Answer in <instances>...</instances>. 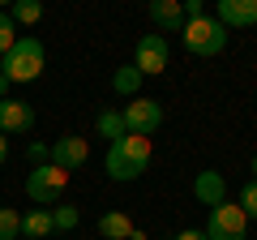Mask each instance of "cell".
I'll return each mask as SVG.
<instances>
[{
    "mask_svg": "<svg viewBox=\"0 0 257 240\" xmlns=\"http://www.w3.org/2000/svg\"><path fill=\"white\" fill-rule=\"evenodd\" d=\"M35 129V107L26 99H0V133L13 138V133H30Z\"/></svg>",
    "mask_w": 257,
    "mask_h": 240,
    "instance_id": "cell-10",
    "label": "cell"
},
{
    "mask_svg": "<svg viewBox=\"0 0 257 240\" xmlns=\"http://www.w3.org/2000/svg\"><path fill=\"white\" fill-rule=\"evenodd\" d=\"M94 129H99V138H107V142H120V138H124V116H120V111H99V120H94Z\"/></svg>",
    "mask_w": 257,
    "mask_h": 240,
    "instance_id": "cell-16",
    "label": "cell"
},
{
    "mask_svg": "<svg viewBox=\"0 0 257 240\" xmlns=\"http://www.w3.org/2000/svg\"><path fill=\"white\" fill-rule=\"evenodd\" d=\"M193 197L202 206H223L227 202V180H223V172H197V180H193Z\"/></svg>",
    "mask_w": 257,
    "mask_h": 240,
    "instance_id": "cell-11",
    "label": "cell"
},
{
    "mask_svg": "<svg viewBox=\"0 0 257 240\" xmlns=\"http://www.w3.org/2000/svg\"><path fill=\"white\" fill-rule=\"evenodd\" d=\"M180 9H184V22H193V18H206V5H202V0H184Z\"/></svg>",
    "mask_w": 257,
    "mask_h": 240,
    "instance_id": "cell-23",
    "label": "cell"
},
{
    "mask_svg": "<svg viewBox=\"0 0 257 240\" xmlns=\"http://www.w3.org/2000/svg\"><path fill=\"white\" fill-rule=\"evenodd\" d=\"M142 82H146V77H142V73H138V69H133V65H120L116 73H111V90H116L120 99H138Z\"/></svg>",
    "mask_w": 257,
    "mask_h": 240,
    "instance_id": "cell-13",
    "label": "cell"
},
{
    "mask_svg": "<svg viewBox=\"0 0 257 240\" xmlns=\"http://www.w3.org/2000/svg\"><path fill=\"white\" fill-rule=\"evenodd\" d=\"M172 240H206V231H193V227H184V231H176Z\"/></svg>",
    "mask_w": 257,
    "mask_h": 240,
    "instance_id": "cell-24",
    "label": "cell"
},
{
    "mask_svg": "<svg viewBox=\"0 0 257 240\" xmlns=\"http://www.w3.org/2000/svg\"><path fill=\"white\" fill-rule=\"evenodd\" d=\"M146 13H150V22H155L159 30H167V35L184 30V9H180V0H155Z\"/></svg>",
    "mask_w": 257,
    "mask_h": 240,
    "instance_id": "cell-12",
    "label": "cell"
},
{
    "mask_svg": "<svg viewBox=\"0 0 257 240\" xmlns=\"http://www.w3.org/2000/svg\"><path fill=\"white\" fill-rule=\"evenodd\" d=\"M244 231H248V219L236 202L214 206L210 219H206V240H244Z\"/></svg>",
    "mask_w": 257,
    "mask_h": 240,
    "instance_id": "cell-6",
    "label": "cell"
},
{
    "mask_svg": "<svg viewBox=\"0 0 257 240\" xmlns=\"http://www.w3.org/2000/svg\"><path fill=\"white\" fill-rule=\"evenodd\" d=\"M86 159H90V142L77 138V133H64V138L52 142V163L60 167V172H77Z\"/></svg>",
    "mask_w": 257,
    "mask_h": 240,
    "instance_id": "cell-9",
    "label": "cell"
},
{
    "mask_svg": "<svg viewBox=\"0 0 257 240\" xmlns=\"http://www.w3.org/2000/svg\"><path fill=\"white\" fill-rule=\"evenodd\" d=\"M240 210H244V219H257V180H244V189H240Z\"/></svg>",
    "mask_w": 257,
    "mask_h": 240,
    "instance_id": "cell-21",
    "label": "cell"
},
{
    "mask_svg": "<svg viewBox=\"0 0 257 240\" xmlns=\"http://www.w3.org/2000/svg\"><path fill=\"white\" fill-rule=\"evenodd\" d=\"M22 240H26V236H22Z\"/></svg>",
    "mask_w": 257,
    "mask_h": 240,
    "instance_id": "cell-28",
    "label": "cell"
},
{
    "mask_svg": "<svg viewBox=\"0 0 257 240\" xmlns=\"http://www.w3.org/2000/svg\"><path fill=\"white\" fill-rule=\"evenodd\" d=\"M5 159H9V138L0 133V167H5Z\"/></svg>",
    "mask_w": 257,
    "mask_h": 240,
    "instance_id": "cell-25",
    "label": "cell"
},
{
    "mask_svg": "<svg viewBox=\"0 0 257 240\" xmlns=\"http://www.w3.org/2000/svg\"><path fill=\"white\" fill-rule=\"evenodd\" d=\"M22 236H26V240H47V236H52V210L22 214Z\"/></svg>",
    "mask_w": 257,
    "mask_h": 240,
    "instance_id": "cell-14",
    "label": "cell"
},
{
    "mask_svg": "<svg viewBox=\"0 0 257 240\" xmlns=\"http://www.w3.org/2000/svg\"><path fill=\"white\" fill-rule=\"evenodd\" d=\"M77 206H52V231H73L77 227Z\"/></svg>",
    "mask_w": 257,
    "mask_h": 240,
    "instance_id": "cell-18",
    "label": "cell"
},
{
    "mask_svg": "<svg viewBox=\"0 0 257 240\" xmlns=\"http://www.w3.org/2000/svg\"><path fill=\"white\" fill-rule=\"evenodd\" d=\"M150 138H138V133H124L120 142H111L107 146V159H103V167H107L111 180H120V185H128V180H138V176H146L150 167Z\"/></svg>",
    "mask_w": 257,
    "mask_h": 240,
    "instance_id": "cell-1",
    "label": "cell"
},
{
    "mask_svg": "<svg viewBox=\"0 0 257 240\" xmlns=\"http://www.w3.org/2000/svg\"><path fill=\"white\" fill-rule=\"evenodd\" d=\"M253 180H257V155H253Z\"/></svg>",
    "mask_w": 257,
    "mask_h": 240,
    "instance_id": "cell-27",
    "label": "cell"
},
{
    "mask_svg": "<svg viewBox=\"0 0 257 240\" xmlns=\"http://www.w3.org/2000/svg\"><path fill=\"white\" fill-rule=\"evenodd\" d=\"M5 13L13 18V26H35V22L43 18V5H39V0H18V5H9Z\"/></svg>",
    "mask_w": 257,
    "mask_h": 240,
    "instance_id": "cell-17",
    "label": "cell"
},
{
    "mask_svg": "<svg viewBox=\"0 0 257 240\" xmlns=\"http://www.w3.org/2000/svg\"><path fill=\"white\" fill-rule=\"evenodd\" d=\"M120 116H124V129L138 133V138H150V133L163 125V103L159 99H128L124 107H120Z\"/></svg>",
    "mask_w": 257,
    "mask_h": 240,
    "instance_id": "cell-5",
    "label": "cell"
},
{
    "mask_svg": "<svg viewBox=\"0 0 257 240\" xmlns=\"http://www.w3.org/2000/svg\"><path fill=\"white\" fill-rule=\"evenodd\" d=\"M214 22H219L223 30H248L257 26V0H219L214 5Z\"/></svg>",
    "mask_w": 257,
    "mask_h": 240,
    "instance_id": "cell-8",
    "label": "cell"
},
{
    "mask_svg": "<svg viewBox=\"0 0 257 240\" xmlns=\"http://www.w3.org/2000/svg\"><path fill=\"white\" fill-rule=\"evenodd\" d=\"M128 231H133V223H128V214H120V210H111V214L99 219V236L103 240H128Z\"/></svg>",
    "mask_w": 257,
    "mask_h": 240,
    "instance_id": "cell-15",
    "label": "cell"
},
{
    "mask_svg": "<svg viewBox=\"0 0 257 240\" xmlns=\"http://www.w3.org/2000/svg\"><path fill=\"white\" fill-rule=\"evenodd\" d=\"M0 99H9V77L0 73Z\"/></svg>",
    "mask_w": 257,
    "mask_h": 240,
    "instance_id": "cell-26",
    "label": "cell"
},
{
    "mask_svg": "<svg viewBox=\"0 0 257 240\" xmlns=\"http://www.w3.org/2000/svg\"><path fill=\"white\" fill-rule=\"evenodd\" d=\"M167 60H172V47H167V39H163V35H142V39H138V56H133V69H138L142 77L163 73Z\"/></svg>",
    "mask_w": 257,
    "mask_h": 240,
    "instance_id": "cell-7",
    "label": "cell"
},
{
    "mask_svg": "<svg viewBox=\"0 0 257 240\" xmlns=\"http://www.w3.org/2000/svg\"><path fill=\"white\" fill-rule=\"evenodd\" d=\"M26 159H30L35 167L52 163V146H43V142H30V146H26Z\"/></svg>",
    "mask_w": 257,
    "mask_h": 240,
    "instance_id": "cell-22",
    "label": "cell"
},
{
    "mask_svg": "<svg viewBox=\"0 0 257 240\" xmlns=\"http://www.w3.org/2000/svg\"><path fill=\"white\" fill-rule=\"evenodd\" d=\"M180 39H184V52H193V56H219L223 47H227V30H223L210 13H206V18L184 22Z\"/></svg>",
    "mask_w": 257,
    "mask_h": 240,
    "instance_id": "cell-3",
    "label": "cell"
},
{
    "mask_svg": "<svg viewBox=\"0 0 257 240\" xmlns=\"http://www.w3.org/2000/svg\"><path fill=\"white\" fill-rule=\"evenodd\" d=\"M18 43V26H13V18L5 9H0V60H5V52Z\"/></svg>",
    "mask_w": 257,
    "mask_h": 240,
    "instance_id": "cell-20",
    "label": "cell"
},
{
    "mask_svg": "<svg viewBox=\"0 0 257 240\" xmlns=\"http://www.w3.org/2000/svg\"><path fill=\"white\" fill-rule=\"evenodd\" d=\"M18 236H22V214L0 206V240H18Z\"/></svg>",
    "mask_w": 257,
    "mask_h": 240,
    "instance_id": "cell-19",
    "label": "cell"
},
{
    "mask_svg": "<svg viewBox=\"0 0 257 240\" xmlns=\"http://www.w3.org/2000/svg\"><path fill=\"white\" fill-rule=\"evenodd\" d=\"M47 65V52L43 43H39L35 35H18V43L5 52V60H0V73L9 77V82H35L39 73H43Z\"/></svg>",
    "mask_w": 257,
    "mask_h": 240,
    "instance_id": "cell-2",
    "label": "cell"
},
{
    "mask_svg": "<svg viewBox=\"0 0 257 240\" xmlns=\"http://www.w3.org/2000/svg\"><path fill=\"white\" fill-rule=\"evenodd\" d=\"M64 185H69V172H60L56 163H43V167H30L26 176V197L35 206H56L64 197Z\"/></svg>",
    "mask_w": 257,
    "mask_h": 240,
    "instance_id": "cell-4",
    "label": "cell"
}]
</instances>
